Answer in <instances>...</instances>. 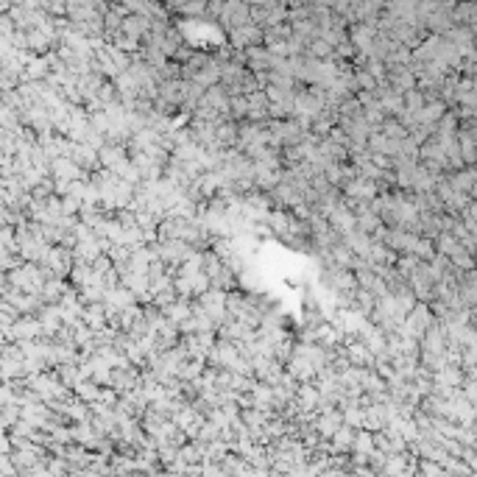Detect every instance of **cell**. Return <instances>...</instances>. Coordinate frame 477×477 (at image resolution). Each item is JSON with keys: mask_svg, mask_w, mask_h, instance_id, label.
I'll list each match as a JSON object with an SVG mask.
<instances>
[{"mask_svg": "<svg viewBox=\"0 0 477 477\" xmlns=\"http://www.w3.org/2000/svg\"><path fill=\"white\" fill-rule=\"evenodd\" d=\"M187 315H190L187 304H173V307H168V318L170 321H184Z\"/></svg>", "mask_w": 477, "mask_h": 477, "instance_id": "6da1fadb", "label": "cell"}]
</instances>
